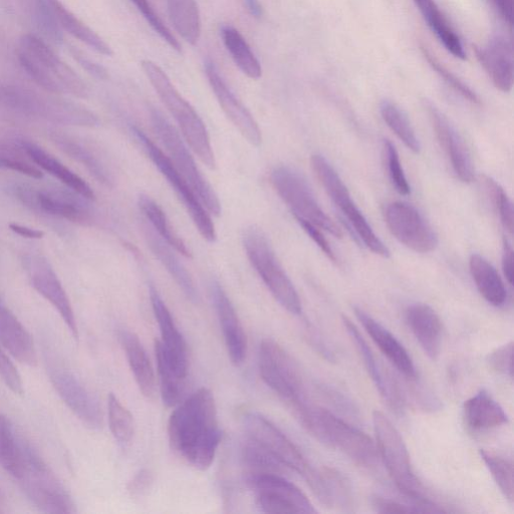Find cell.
<instances>
[{
    "instance_id": "6da1fadb",
    "label": "cell",
    "mask_w": 514,
    "mask_h": 514,
    "mask_svg": "<svg viewBox=\"0 0 514 514\" xmlns=\"http://www.w3.org/2000/svg\"><path fill=\"white\" fill-rule=\"evenodd\" d=\"M172 449L188 464L208 469L222 440L217 407L212 392L201 388L177 405L168 422Z\"/></svg>"
},
{
    "instance_id": "7a4b0ae2",
    "label": "cell",
    "mask_w": 514,
    "mask_h": 514,
    "mask_svg": "<svg viewBox=\"0 0 514 514\" xmlns=\"http://www.w3.org/2000/svg\"><path fill=\"white\" fill-rule=\"evenodd\" d=\"M17 54L21 67L44 90L52 94L88 97L85 82L40 37L23 36Z\"/></svg>"
},
{
    "instance_id": "3957f363",
    "label": "cell",
    "mask_w": 514,
    "mask_h": 514,
    "mask_svg": "<svg viewBox=\"0 0 514 514\" xmlns=\"http://www.w3.org/2000/svg\"><path fill=\"white\" fill-rule=\"evenodd\" d=\"M376 446L379 457L396 487L423 512L443 513L445 509L425 495L424 488L415 475L406 444L390 419L382 412L373 413Z\"/></svg>"
},
{
    "instance_id": "277c9868",
    "label": "cell",
    "mask_w": 514,
    "mask_h": 514,
    "mask_svg": "<svg viewBox=\"0 0 514 514\" xmlns=\"http://www.w3.org/2000/svg\"><path fill=\"white\" fill-rule=\"evenodd\" d=\"M141 67L153 89L170 115L177 123L181 134L194 154L209 169L216 167L208 131L199 114L178 92L163 69L150 60H143Z\"/></svg>"
},
{
    "instance_id": "5b68a950",
    "label": "cell",
    "mask_w": 514,
    "mask_h": 514,
    "mask_svg": "<svg viewBox=\"0 0 514 514\" xmlns=\"http://www.w3.org/2000/svg\"><path fill=\"white\" fill-rule=\"evenodd\" d=\"M303 427L321 443L338 449L357 465L364 468L377 466L379 453L373 440L330 410L314 407Z\"/></svg>"
},
{
    "instance_id": "8992f818",
    "label": "cell",
    "mask_w": 514,
    "mask_h": 514,
    "mask_svg": "<svg viewBox=\"0 0 514 514\" xmlns=\"http://www.w3.org/2000/svg\"><path fill=\"white\" fill-rule=\"evenodd\" d=\"M242 241L249 263L275 299L289 313L301 315L303 307L300 296L265 232L251 225L243 231Z\"/></svg>"
},
{
    "instance_id": "52a82bcc",
    "label": "cell",
    "mask_w": 514,
    "mask_h": 514,
    "mask_svg": "<svg viewBox=\"0 0 514 514\" xmlns=\"http://www.w3.org/2000/svg\"><path fill=\"white\" fill-rule=\"evenodd\" d=\"M150 119L153 129L166 148L167 156L173 165L190 184L209 214L216 217L220 216V200L199 170L185 140L181 138L176 128L156 108H151Z\"/></svg>"
},
{
    "instance_id": "ba28073f",
    "label": "cell",
    "mask_w": 514,
    "mask_h": 514,
    "mask_svg": "<svg viewBox=\"0 0 514 514\" xmlns=\"http://www.w3.org/2000/svg\"><path fill=\"white\" fill-rule=\"evenodd\" d=\"M311 166L325 191L342 211L358 238L369 250L388 259L390 257L389 248L375 233L364 214L352 200L346 184L335 168L324 156L319 154L312 156Z\"/></svg>"
},
{
    "instance_id": "9c48e42d",
    "label": "cell",
    "mask_w": 514,
    "mask_h": 514,
    "mask_svg": "<svg viewBox=\"0 0 514 514\" xmlns=\"http://www.w3.org/2000/svg\"><path fill=\"white\" fill-rule=\"evenodd\" d=\"M131 132L148 158L175 191L202 238L210 243L215 242L217 234L211 216L187 180L176 169L170 158L139 127L131 125Z\"/></svg>"
},
{
    "instance_id": "30bf717a",
    "label": "cell",
    "mask_w": 514,
    "mask_h": 514,
    "mask_svg": "<svg viewBox=\"0 0 514 514\" xmlns=\"http://www.w3.org/2000/svg\"><path fill=\"white\" fill-rule=\"evenodd\" d=\"M264 382L293 410L309 402L303 377L291 355L276 341L266 339L259 352Z\"/></svg>"
},
{
    "instance_id": "8fae6325",
    "label": "cell",
    "mask_w": 514,
    "mask_h": 514,
    "mask_svg": "<svg viewBox=\"0 0 514 514\" xmlns=\"http://www.w3.org/2000/svg\"><path fill=\"white\" fill-rule=\"evenodd\" d=\"M271 180L295 218H303L336 238L343 237L341 228L322 209L309 183L300 173L288 166H280L272 172Z\"/></svg>"
},
{
    "instance_id": "7c38bea8",
    "label": "cell",
    "mask_w": 514,
    "mask_h": 514,
    "mask_svg": "<svg viewBox=\"0 0 514 514\" xmlns=\"http://www.w3.org/2000/svg\"><path fill=\"white\" fill-rule=\"evenodd\" d=\"M0 109L27 118H46L69 125H76L82 115L79 105L4 82H0Z\"/></svg>"
},
{
    "instance_id": "4fadbf2b",
    "label": "cell",
    "mask_w": 514,
    "mask_h": 514,
    "mask_svg": "<svg viewBox=\"0 0 514 514\" xmlns=\"http://www.w3.org/2000/svg\"><path fill=\"white\" fill-rule=\"evenodd\" d=\"M243 427L247 438L266 450L286 469L299 473L307 480L313 467L296 444L274 423L257 412L244 414Z\"/></svg>"
},
{
    "instance_id": "5bb4252c",
    "label": "cell",
    "mask_w": 514,
    "mask_h": 514,
    "mask_svg": "<svg viewBox=\"0 0 514 514\" xmlns=\"http://www.w3.org/2000/svg\"><path fill=\"white\" fill-rule=\"evenodd\" d=\"M255 503L265 513H317L306 494L277 473H249Z\"/></svg>"
},
{
    "instance_id": "9a60e30c",
    "label": "cell",
    "mask_w": 514,
    "mask_h": 514,
    "mask_svg": "<svg viewBox=\"0 0 514 514\" xmlns=\"http://www.w3.org/2000/svg\"><path fill=\"white\" fill-rule=\"evenodd\" d=\"M12 193L32 210L78 223H91L94 219L88 199L71 189H36L26 184L12 186Z\"/></svg>"
},
{
    "instance_id": "2e32d148",
    "label": "cell",
    "mask_w": 514,
    "mask_h": 514,
    "mask_svg": "<svg viewBox=\"0 0 514 514\" xmlns=\"http://www.w3.org/2000/svg\"><path fill=\"white\" fill-rule=\"evenodd\" d=\"M386 224L395 238L417 253H429L438 246V237L414 206L396 201L384 211Z\"/></svg>"
},
{
    "instance_id": "e0dca14e",
    "label": "cell",
    "mask_w": 514,
    "mask_h": 514,
    "mask_svg": "<svg viewBox=\"0 0 514 514\" xmlns=\"http://www.w3.org/2000/svg\"><path fill=\"white\" fill-rule=\"evenodd\" d=\"M26 264L33 288L58 311L72 337L78 342L80 333L75 312L54 269L40 255L28 257Z\"/></svg>"
},
{
    "instance_id": "ac0fdd59",
    "label": "cell",
    "mask_w": 514,
    "mask_h": 514,
    "mask_svg": "<svg viewBox=\"0 0 514 514\" xmlns=\"http://www.w3.org/2000/svg\"><path fill=\"white\" fill-rule=\"evenodd\" d=\"M28 498L45 513H75L77 506L64 485L47 466L29 470L19 480Z\"/></svg>"
},
{
    "instance_id": "d6986e66",
    "label": "cell",
    "mask_w": 514,
    "mask_h": 514,
    "mask_svg": "<svg viewBox=\"0 0 514 514\" xmlns=\"http://www.w3.org/2000/svg\"><path fill=\"white\" fill-rule=\"evenodd\" d=\"M50 380L67 407L87 426H103V412L99 402L70 370L55 367L50 370Z\"/></svg>"
},
{
    "instance_id": "ffe728a7",
    "label": "cell",
    "mask_w": 514,
    "mask_h": 514,
    "mask_svg": "<svg viewBox=\"0 0 514 514\" xmlns=\"http://www.w3.org/2000/svg\"><path fill=\"white\" fill-rule=\"evenodd\" d=\"M204 69L208 83L224 114L247 142L253 146H260L263 136L259 124L228 87L215 64L206 60Z\"/></svg>"
},
{
    "instance_id": "44dd1931",
    "label": "cell",
    "mask_w": 514,
    "mask_h": 514,
    "mask_svg": "<svg viewBox=\"0 0 514 514\" xmlns=\"http://www.w3.org/2000/svg\"><path fill=\"white\" fill-rule=\"evenodd\" d=\"M149 294L152 309L160 329L162 340H158V342L164 357L175 373L186 380L188 374V351L185 339L154 285H150Z\"/></svg>"
},
{
    "instance_id": "7402d4cb",
    "label": "cell",
    "mask_w": 514,
    "mask_h": 514,
    "mask_svg": "<svg viewBox=\"0 0 514 514\" xmlns=\"http://www.w3.org/2000/svg\"><path fill=\"white\" fill-rule=\"evenodd\" d=\"M425 105L438 142L447 154L456 176L463 183H472L475 179V171L462 138L438 108L429 102Z\"/></svg>"
},
{
    "instance_id": "603a6c76",
    "label": "cell",
    "mask_w": 514,
    "mask_h": 514,
    "mask_svg": "<svg viewBox=\"0 0 514 514\" xmlns=\"http://www.w3.org/2000/svg\"><path fill=\"white\" fill-rule=\"evenodd\" d=\"M210 296L214 305L228 356L235 366H240L246 359L247 339L235 308L222 286L212 281Z\"/></svg>"
},
{
    "instance_id": "cb8c5ba5",
    "label": "cell",
    "mask_w": 514,
    "mask_h": 514,
    "mask_svg": "<svg viewBox=\"0 0 514 514\" xmlns=\"http://www.w3.org/2000/svg\"><path fill=\"white\" fill-rule=\"evenodd\" d=\"M480 65L495 88L509 93L513 87V46L504 35H494L484 46L475 48Z\"/></svg>"
},
{
    "instance_id": "d4e9b609",
    "label": "cell",
    "mask_w": 514,
    "mask_h": 514,
    "mask_svg": "<svg viewBox=\"0 0 514 514\" xmlns=\"http://www.w3.org/2000/svg\"><path fill=\"white\" fill-rule=\"evenodd\" d=\"M343 324L348 332L351 340L363 359V363L377 387L380 395L387 401L388 405L396 412H402L404 409V397L398 385L383 372L379 362L377 361L372 349L361 335L356 325L348 318L343 316Z\"/></svg>"
},
{
    "instance_id": "484cf974",
    "label": "cell",
    "mask_w": 514,
    "mask_h": 514,
    "mask_svg": "<svg viewBox=\"0 0 514 514\" xmlns=\"http://www.w3.org/2000/svg\"><path fill=\"white\" fill-rule=\"evenodd\" d=\"M355 315L391 364L406 378L414 380L417 377L414 362L396 337L361 308H355Z\"/></svg>"
},
{
    "instance_id": "4316f807",
    "label": "cell",
    "mask_w": 514,
    "mask_h": 514,
    "mask_svg": "<svg viewBox=\"0 0 514 514\" xmlns=\"http://www.w3.org/2000/svg\"><path fill=\"white\" fill-rule=\"evenodd\" d=\"M409 329L424 353L435 360L441 351L443 328L438 314L428 305L413 304L405 312Z\"/></svg>"
},
{
    "instance_id": "83f0119b",
    "label": "cell",
    "mask_w": 514,
    "mask_h": 514,
    "mask_svg": "<svg viewBox=\"0 0 514 514\" xmlns=\"http://www.w3.org/2000/svg\"><path fill=\"white\" fill-rule=\"evenodd\" d=\"M142 230L146 242L152 253L156 256V259L166 269L188 301L192 304H198V291L192 277L174 252L175 249L164 241L148 223L143 222Z\"/></svg>"
},
{
    "instance_id": "f1b7e54d",
    "label": "cell",
    "mask_w": 514,
    "mask_h": 514,
    "mask_svg": "<svg viewBox=\"0 0 514 514\" xmlns=\"http://www.w3.org/2000/svg\"><path fill=\"white\" fill-rule=\"evenodd\" d=\"M0 344L20 363L30 367L38 364V355L34 340L8 308L0 307Z\"/></svg>"
},
{
    "instance_id": "f546056e",
    "label": "cell",
    "mask_w": 514,
    "mask_h": 514,
    "mask_svg": "<svg viewBox=\"0 0 514 514\" xmlns=\"http://www.w3.org/2000/svg\"><path fill=\"white\" fill-rule=\"evenodd\" d=\"M307 483L327 507H339L348 511L353 506L352 487L339 471L328 467L316 468Z\"/></svg>"
},
{
    "instance_id": "4dcf8cb0",
    "label": "cell",
    "mask_w": 514,
    "mask_h": 514,
    "mask_svg": "<svg viewBox=\"0 0 514 514\" xmlns=\"http://www.w3.org/2000/svg\"><path fill=\"white\" fill-rule=\"evenodd\" d=\"M20 146L41 170L59 179L69 189L84 198L90 201L95 200V193L91 186L51 153L47 152L39 145L25 140L20 142Z\"/></svg>"
},
{
    "instance_id": "1f68e13d",
    "label": "cell",
    "mask_w": 514,
    "mask_h": 514,
    "mask_svg": "<svg viewBox=\"0 0 514 514\" xmlns=\"http://www.w3.org/2000/svg\"><path fill=\"white\" fill-rule=\"evenodd\" d=\"M464 421L473 432H485L508 423V416L500 404L485 390L465 401Z\"/></svg>"
},
{
    "instance_id": "d6a6232c",
    "label": "cell",
    "mask_w": 514,
    "mask_h": 514,
    "mask_svg": "<svg viewBox=\"0 0 514 514\" xmlns=\"http://www.w3.org/2000/svg\"><path fill=\"white\" fill-rule=\"evenodd\" d=\"M119 339L139 390L147 399H153L156 393L155 373L141 341L128 330H122Z\"/></svg>"
},
{
    "instance_id": "836d02e7",
    "label": "cell",
    "mask_w": 514,
    "mask_h": 514,
    "mask_svg": "<svg viewBox=\"0 0 514 514\" xmlns=\"http://www.w3.org/2000/svg\"><path fill=\"white\" fill-rule=\"evenodd\" d=\"M469 269L483 299L493 307L503 306L507 299V292L495 268L483 256L473 253L470 256Z\"/></svg>"
},
{
    "instance_id": "e575fe53",
    "label": "cell",
    "mask_w": 514,
    "mask_h": 514,
    "mask_svg": "<svg viewBox=\"0 0 514 514\" xmlns=\"http://www.w3.org/2000/svg\"><path fill=\"white\" fill-rule=\"evenodd\" d=\"M416 7L443 47L456 59L466 60L461 39L434 0H421Z\"/></svg>"
},
{
    "instance_id": "d590c367",
    "label": "cell",
    "mask_w": 514,
    "mask_h": 514,
    "mask_svg": "<svg viewBox=\"0 0 514 514\" xmlns=\"http://www.w3.org/2000/svg\"><path fill=\"white\" fill-rule=\"evenodd\" d=\"M48 3L62 31H66L103 56L112 57L114 55L112 48L95 31L70 12L61 0H48Z\"/></svg>"
},
{
    "instance_id": "8d00e7d4",
    "label": "cell",
    "mask_w": 514,
    "mask_h": 514,
    "mask_svg": "<svg viewBox=\"0 0 514 514\" xmlns=\"http://www.w3.org/2000/svg\"><path fill=\"white\" fill-rule=\"evenodd\" d=\"M167 10L175 32L186 43L196 46L202 32L201 16L196 0H167Z\"/></svg>"
},
{
    "instance_id": "74e56055",
    "label": "cell",
    "mask_w": 514,
    "mask_h": 514,
    "mask_svg": "<svg viewBox=\"0 0 514 514\" xmlns=\"http://www.w3.org/2000/svg\"><path fill=\"white\" fill-rule=\"evenodd\" d=\"M223 44L236 67L243 75L252 80H259L263 68L241 33L232 26L225 25L221 29Z\"/></svg>"
},
{
    "instance_id": "f35d334b",
    "label": "cell",
    "mask_w": 514,
    "mask_h": 514,
    "mask_svg": "<svg viewBox=\"0 0 514 514\" xmlns=\"http://www.w3.org/2000/svg\"><path fill=\"white\" fill-rule=\"evenodd\" d=\"M0 466L17 480L22 479L26 467L22 450V436L11 420L0 413Z\"/></svg>"
},
{
    "instance_id": "ab89813d",
    "label": "cell",
    "mask_w": 514,
    "mask_h": 514,
    "mask_svg": "<svg viewBox=\"0 0 514 514\" xmlns=\"http://www.w3.org/2000/svg\"><path fill=\"white\" fill-rule=\"evenodd\" d=\"M138 206L155 232L178 253L187 257V259H191L192 253L190 249L174 231L167 215L156 201L148 195L141 194L138 198Z\"/></svg>"
},
{
    "instance_id": "60d3db41",
    "label": "cell",
    "mask_w": 514,
    "mask_h": 514,
    "mask_svg": "<svg viewBox=\"0 0 514 514\" xmlns=\"http://www.w3.org/2000/svg\"><path fill=\"white\" fill-rule=\"evenodd\" d=\"M55 141L67 155L82 164L98 182L107 187L113 186L111 172L90 148L66 136H56Z\"/></svg>"
},
{
    "instance_id": "b9f144b4",
    "label": "cell",
    "mask_w": 514,
    "mask_h": 514,
    "mask_svg": "<svg viewBox=\"0 0 514 514\" xmlns=\"http://www.w3.org/2000/svg\"><path fill=\"white\" fill-rule=\"evenodd\" d=\"M155 355L162 401L167 407H175L181 402L186 380L179 377L170 367L158 341L155 342Z\"/></svg>"
},
{
    "instance_id": "7bdbcfd3",
    "label": "cell",
    "mask_w": 514,
    "mask_h": 514,
    "mask_svg": "<svg viewBox=\"0 0 514 514\" xmlns=\"http://www.w3.org/2000/svg\"><path fill=\"white\" fill-rule=\"evenodd\" d=\"M380 112L384 122L400 141L413 153H420V141L404 112L390 101H384L381 104Z\"/></svg>"
},
{
    "instance_id": "ee69618b",
    "label": "cell",
    "mask_w": 514,
    "mask_h": 514,
    "mask_svg": "<svg viewBox=\"0 0 514 514\" xmlns=\"http://www.w3.org/2000/svg\"><path fill=\"white\" fill-rule=\"evenodd\" d=\"M32 23L42 35L54 44L63 43L62 30L48 0H25Z\"/></svg>"
},
{
    "instance_id": "f6af8a7d",
    "label": "cell",
    "mask_w": 514,
    "mask_h": 514,
    "mask_svg": "<svg viewBox=\"0 0 514 514\" xmlns=\"http://www.w3.org/2000/svg\"><path fill=\"white\" fill-rule=\"evenodd\" d=\"M108 419L114 438L123 446L130 444L135 433L134 418L113 393L108 397Z\"/></svg>"
},
{
    "instance_id": "bcb514c9",
    "label": "cell",
    "mask_w": 514,
    "mask_h": 514,
    "mask_svg": "<svg viewBox=\"0 0 514 514\" xmlns=\"http://www.w3.org/2000/svg\"><path fill=\"white\" fill-rule=\"evenodd\" d=\"M479 453L501 493L512 502L514 497L512 462L486 450H480Z\"/></svg>"
},
{
    "instance_id": "7dc6e473",
    "label": "cell",
    "mask_w": 514,
    "mask_h": 514,
    "mask_svg": "<svg viewBox=\"0 0 514 514\" xmlns=\"http://www.w3.org/2000/svg\"><path fill=\"white\" fill-rule=\"evenodd\" d=\"M0 169L13 170L32 178H43L42 170L29 158L23 148L0 144Z\"/></svg>"
},
{
    "instance_id": "c3c4849f",
    "label": "cell",
    "mask_w": 514,
    "mask_h": 514,
    "mask_svg": "<svg viewBox=\"0 0 514 514\" xmlns=\"http://www.w3.org/2000/svg\"><path fill=\"white\" fill-rule=\"evenodd\" d=\"M420 49L429 66L447 84V86L468 102L474 105H480L481 102L479 97L469 86L441 64L426 47L421 46Z\"/></svg>"
},
{
    "instance_id": "681fc988",
    "label": "cell",
    "mask_w": 514,
    "mask_h": 514,
    "mask_svg": "<svg viewBox=\"0 0 514 514\" xmlns=\"http://www.w3.org/2000/svg\"><path fill=\"white\" fill-rule=\"evenodd\" d=\"M146 20L152 30L175 52L181 53V45L171 30L165 25L149 0H130Z\"/></svg>"
},
{
    "instance_id": "f907efd6",
    "label": "cell",
    "mask_w": 514,
    "mask_h": 514,
    "mask_svg": "<svg viewBox=\"0 0 514 514\" xmlns=\"http://www.w3.org/2000/svg\"><path fill=\"white\" fill-rule=\"evenodd\" d=\"M485 186L493 204L496 208V211L499 215L500 222L503 228L512 235L513 233V208L512 203L507 196L504 189L490 177L484 178Z\"/></svg>"
},
{
    "instance_id": "816d5d0a",
    "label": "cell",
    "mask_w": 514,
    "mask_h": 514,
    "mask_svg": "<svg viewBox=\"0 0 514 514\" xmlns=\"http://www.w3.org/2000/svg\"><path fill=\"white\" fill-rule=\"evenodd\" d=\"M383 149L388 174L394 188L401 195H409L411 187L403 170L398 151L389 140H384Z\"/></svg>"
},
{
    "instance_id": "f5cc1de1",
    "label": "cell",
    "mask_w": 514,
    "mask_h": 514,
    "mask_svg": "<svg viewBox=\"0 0 514 514\" xmlns=\"http://www.w3.org/2000/svg\"><path fill=\"white\" fill-rule=\"evenodd\" d=\"M0 378L10 390L19 396L25 394L22 376L5 351L0 348Z\"/></svg>"
},
{
    "instance_id": "db71d44e",
    "label": "cell",
    "mask_w": 514,
    "mask_h": 514,
    "mask_svg": "<svg viewBox=\"0 0 514 514\" xmlns=\"http://www.w3.org/2000/svg\"><path fill=\"white\" fill-rule=\"evenodd\" d=\"M490 368L500 375L513 377V343L510 342L493 351L487 360Z\"/></svg>"
},
{
    "instance_id": "11a10c76",
    "label": "cell",
    "mask_w": 514,
    "mask_h": 514,
    "mask_svg": "<svg viewBox=\"0 0 514 514\" xmlns=\"http://www.w3.org/2000/svg\"><path fill=\"white\" fill-rule=\"evenodd\" d=\"M373 507L380 513H417L423 512L419 505L412 501L400 502L389 498L375 496L372 499Z\"/></svg>"
},
{
    "instance_id": "9f6ffc18",
    "label": "cell",
    "mask_w": 514,
    "mask_h": 514,
    "mask_svg": "<svg viewBox=\"0 0 514 514\" xmlns=\"http://www.w3.org/2000/svg\"><path fill=\"white\" fill-rule=\"evenodd\" d=\"M296 220L299 222V224L305 230V232L311 237V239L327 255L328 259L333 263H337L336 253L333 250L328 239L325 237L323 232H321V228L303 218H296Z\"/></svg>"
},
{
    "instance_id": "6f0895ef",
    "label": "cell",
    "mask_w": 514,
    "mask_h": 514,
    "mask_svg": "<svg viewBox=\"0 0 514 514\" xmlns=\"http://www.w3.org/2000/svg\"><path fill=\"white\" fill-rule=\"evenodd\" d=\"M70 52L76 62L92 77L106 81L109 79V72L105 67L87 57L83 52L76 48H71Z\"/></svg>"
},
{
    "instance_id": "680465c9",
    "label": "cell",
    "mask_w": 514,
    "mask_h": 514,
    "mask_svg": "<svg viewBox=\"0 0 514 514\" xmlns=\"http://www.w3.org/2000/svg\"><path fill=\"white\" fill-rule=\"evenodd\" d=\"M153 484V475L150 470H139L128 485L132 497L140 498L148 493Z\"/></svg>"
},
{
    "instance_id": "91938a15",
    "label": "cell",
    "mask_w": 514,
    "mask_h": 514,
    "mask_svg": "<svg viewBox=\"0 0 514 514\" xmlns=\"http://www.w3.org/2000/svg\"><path fill=\"white\" fill-rule=\"evenodd\" d=\"M499 19L512 30L514 0H487Z\"/></svg>"
},
{
    "instance_id": "94428289",
    "label": "cell",
    "mask_w": 514,
    "mask_h": 514,
    "mask_svg": "<svg viewBox=\"0 0 514 514\" xmlns=\"http://www.w3.org/2000/svg\"><path fill=\"white\" fill-rule=\"evenodd\" d=\"M502 271L509 286L513 285V249L507 238H503Z\"/></svg>"
},
{
    "instance_id": "6125c7cd",
    "label": "cell",
    "mask_w": 514,
    "mask_h": 514,
    "mask_svg": "<svg viewBox=\"0 0 514 514\" xmlns=\"http://www.w3.org/2000/svg\"><path fill=\"white\" fill-rule=\"evenodd\" d=\"M10 228L18 235H21L29 239H41L45 235V233L39 229L31 228L18 223L10 224Z\"/></svg>"
},
{
    "instance_id": "be15d7a7",
    "label": "cell",
    "mask_w": 514,
    "mask_h": 514,
    "mask_svg": "<svg viewBox=\"0 0 514 514\" xmlns=\"http://www.w3.org/2000/svg\"><path fill=\"white\" fill-rule=\"evenodd\" d=\"M248 13L254 19H262L264 16V9L259 0H243Z\"/></svg>"
},
{
    "instance_id": "e7e4bbea",
    "label": "cell",
    "mask_w": 514,
    "mask_h": 514,
    "mask_svg": "<svg viewBox=\"0 0 514 514\" xmlns=\"http://www.w3.org/2000/svg\"><path fill=\"white\" fill-rule=\"evenodd\" d=\"M7 506H8V503H7L6 496H5L4 492L2 491V489H0V513H5L7 511Z\"/></svg>"
},
{
    "instance_id": "03108f58",
    "label": "cell",
    "mask_w": 514,
    "mask_h": 514,
    "mask_svg": "<svg viewBox=\"0 0 514 514\" xmlns=\"http://www.w3.org/2000/svg\"><path fill=\"white\" fill-rule=\"evenodd\" d=\"M418 2H420V0H414V3L417 4Z\"/></svg>"
},
{
    "instance_id": "003e7915",
    "label": "cell",
    "mask_w": 514,
    "mask_h": 514,
    "mask_svg": "<svg viewBox=\"0 0 514 514\" xmlns=\"http://www.w3.org/2000/svg\"><path fill=\"white\" fill-rule=\"evenodd\" d=\"M2 306H3V305H2V304H0V307H2Z\"/></svg>"
}]
</instances>
